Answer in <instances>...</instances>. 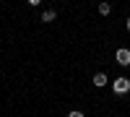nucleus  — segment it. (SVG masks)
<instances>
[{
	"instance_id": "1",
	"label": "nucleus",
	"mask_w": 130,
	"mask_h": 117,
	"mask_svg": "<svg viewBox=\"0 0 130 117\" xmlns=\"http://www.w3.org/2000/svg\"><path fill=\"white\" fill-rule=\"evenodd\" d=\"M112 89H115V94H127L130 91V78H125V76H120V78H115L112 81Z\"/></svg>"
},
{
	"instance_id": "2",
	"label": "nucleus",
	"mask_w": 130,
	"mask_h": 117,
	"mask_svg": "<svg viewBox=\"0 0 130 117\" xmlns=\"http://www.w3.org/2000/svg\"><path fill=\"white\" fill-rule=\"evenodd\" d=\"M115 60L120 62L122 68H127V65H130V49H127V47H120V49L115 52Z\"/></svg>"
},
{
	"instance_id": "3",
	"label": "nucleus",
	"mask_w": 130,
	"mask_h": 117,
	"mask_svg": "<svg viewBox=\"0 0 130 117\" xmlns=\"http://www.w3.org/2000/svg\"><path fill=\"white\" fill-rule=\"evenodd\" d=\"M107 83H109V78H107L104 73H96V76H94V86H96V89H104Z\"/></svg>"
},
{
	"instance_id": "4",
	"label": "nucleus",
	"mask_w": 130,
	"mask_h": 117,
	"mask_svg": "<svg viewBox=\"0 0 130 117\" xmlns=\"http://www.w3.org/2000/svg\"><path fill=\"white\" fill-rule=\"evenodd\" d=\"M55 18H57V13H55V10H52V8H50V10H44V13H42V21H44V24H52V21H55Z\"/></svg>"
},
{
	"instance_id": "5",
	"label": "nucleus",
	"mask_w": 130,
	"mask_h": 117,
	"mask_svg": "<svg viewBox=\"0 0 130 117\" xmlns=\"http://www.w3.org/2000/svg\"><path fill=\"white\" fill-rule=\"evenodd\" d=\"M109 10H112V5L107 3V0H102V3H99V13L102 16H109Z\"/></svg>"
},
{
	"instance_id": "6",
	"label": "nucleus",
	"mask_w": 130,
	"mask_h": 117,
	"mask_svg": "<svg viewBox=\"0 0 130 117\" xmlns=\"http://www.w3.org/2000/svg\"><path fill=\"white\" fill-rule=\"evenodd\" d=\"M68 117H83V112H78V109H73V112H68Z\"/></svg>"
},
{
	"instance_id": "7",
	"label": "nucleus",
	"mask_w": 130,
	"mask_h": 117,
	"mask_svg": "<svg viewBox=\"0 0 130 117\" xmlns=\"http://www.w3.org/2000/svg\"><path fill=\"white\" fill-rule=\"evenodd\" d=\"M26 3H29V5H39L42 0H26Z\"/></svg>"
},
{
	"instance_id": "8",
	"label": "nucleus",
	"mask_w": 130,
	"mask_h": 117,
	"mask_svg": "<svg viewBox=\"0 0 130 117\" xmlns=\"http://www.w3.org/2000/svg\"><path fill=\"white\" fill-rule=\"evenodd\" d=\"M125 29H127V31H130V16H127V21H125Z\"/></svg>"
}]
</instances>
